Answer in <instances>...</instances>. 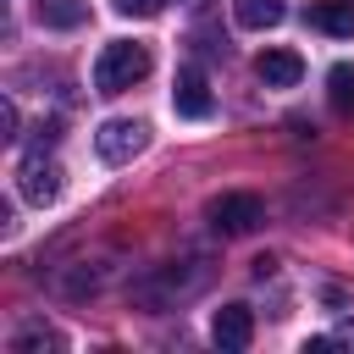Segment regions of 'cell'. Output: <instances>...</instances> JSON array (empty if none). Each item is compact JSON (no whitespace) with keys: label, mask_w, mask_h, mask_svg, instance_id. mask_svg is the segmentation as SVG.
I'll return each instance as SVG.
<instances>
[{"label":"cell","mask_w":354,"mask_h":354,"mask_svg":"<svg viewBox=\"0 0 354 354\" xmlns=\"http://www.w3.org/2000/svg\"><path fill=\"white\" fill-rule=\"evenodd\" d=\"M149 50L144 44H127V39H116V44H105L100 50V61H94V88L100 94H127L133 83H144L149 77Z\"/></svg>","instance_id":"1"},{"label":"cell","mask_w":354,"mask_h":354,"mask_svg":"<svg viewBox=\"0 0 354 354\" xmlns=\"http://www.w3.org/2000/svg\"><path fill=\"white\" fill-rule=\"evenodd\" d=\"M266 221V205L254 199V194H221V199H210V227L221 232V238H243V232H254Z\"/></svg>","instance_id":"2"},{"label":"cell","mask_w":354,"mask_h":354,"mask_svg":"<svg viewBox=\"0 0 354 354\" xmlns=\"http://www.w3.org/2000/svg\"><path fill=\"white\" fill-rule=\"evenodd\" d=\"M144 144H149V127L133 122V116H116V122H105V127L94 133V149H100V160H111V166L133 160Z\"/></svg>","instance_id":"3"},{"label":"cell","mask_w":354,"mask_h":354,"mask_svg":"<svg viewBox=\"0 0 354 354\" xmlns=\"http://www.w3.org/2000/svg\"><path fill=\"white\" fill-rule=\"evenodd\" d=\"M17 188H22V199L50 205V199L61 194V166H55L44 149H28V155H22V166H17Z\"/></svg>","instance_id":"4"},{"label":"cell","mask_w":354,"mask_h":354,"mask_svg":"<svg viewBox=\"0 0 354 354\" xmlns=\"http://www.w3.org/2000/svg\"><path fill=\"white\" fill-rule=\"evenodd\" d=\"M171 105H177V116H188V122H205V116L216 111V100H210V83H205V72H199V66H183V72H177Z\"/></svg>","instance_id":"5"},{"label":"cell","mask_w":354,"mask_h":354,"mask_svg":"<svg viewBox=\"0 0 354 354\" xmlns=\"http://www.w3.org/2000/svg\"><path fill=\"white\" fill-rule=\"evenodd\" d=\"M210 337H216L227 354H243V348L254 343V315H249V304H221L216 321H210Z\"/></svg>","instance_id":"6"},{"label":"cell","mask_w":354,"mask_h":354,"mask_svg":"<svg viewBox=\"0 0 354 354\" xmlns=\"http://www.w3.org/2000/svg\"><path fill=\"white\" fill-rule=\"evenodd\" d=\"M254 72H260V83L266 88H293L299 77H304V61H299V50H260V61H254Z\"/></svg>","instance_id":"7"},{"label":"cell","mask_w":354,"mask_h":354,"mask_svg":"<svg viewBox=\"0 0 354 354\" xmlns=\"http://www.w3.org/2000/svg\"><path fill=\"white\" fill-rule=\"evenodd\" d=\"M304 22L315 33H332V39H354V0H310Z\"/></svg>","instance_id":"8"},{"label":"cell","mask_w":354,"mask_h":354,"mask_svg":"<svg viewBox=\"0 0 354 354\" xmlns=\"http://www.w3.org/2000/svg\"><path fill=\"white\" fill-rule=\"evenodd\" d=\"M232 17H238V28L266 33V28H277V22L288 17V6H282V0H232Z\"/></svg>","instance_id":"9"},{"label":"cell","mask_w":354,"mask_h":354,"mask_svg":"<svg viewBox=\"0 0 354 354\" xmlns=\"http://www.w3.org/2000/svg\"><path fill=\"white\" fill-rule=\"evenodd\" d=\"M33 17L44 28H83L88 22V6L83 0H33Z\"/></svg>","instance_id":"10"},{"label":"cell","mask_w":354,"mask_h":354,"mask_svg":"<svg viewBox=\"0 0 354 354\" xmlns=\"http://www.w3.org/2000/svg\"><path fill=\"white\" fill-rule=\"evenodd\" d=\"M326 100H332L337 116H354V61H337L326 72Z\"/></svg>","instance_id":"11"},{"label":"cell","mask_w":354,"mask_h":354,"mask_svg":"<svg viewBox=\"0 0 354 354\" xmlns=\"http://www.w3.org/2000/svg\"><path fill=\"white\" fill-rule=\"evenodd\" d=\"M44 348H61V332L28 326V332H17V343H11V354H44Z\"/></svg>","instance_id":"12"},{"label":"cell","mask_w":354,"mask_h":354,"mask_svg":"<svg viewBox=\"0 0 354 354\" xmlns=\"http://www.w3.org/2000/svg\"><path fill=\"white\" fill-rule=\"evenodd\" d=\"M116 11H122V17H160L166 0H116Z\"/></svg>","instance_id":"13"},{"label":"cell","mask_w":354,"mask_h":354,"mask_svg":"<svg viewBox=\"0 0 354 354\" xmlns=\"http://www.w3.org/2000/svg\"><path fill=\"white\" fill-rule=\"evenodd\" d=\"M0 138H17V100H0Z\"/></svg>","instance_id":"14"}]
</instances>
